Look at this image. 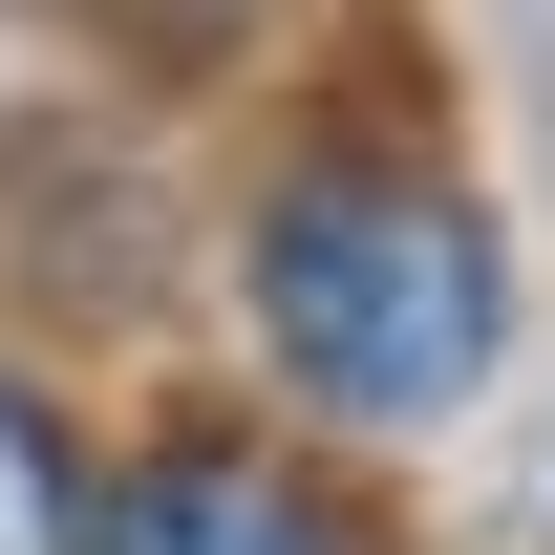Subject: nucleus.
<instances>
[{
    "mask_svg": "<svg viewBox=\"0 0 555 555\" xmlns=\"http://www.w3.org/2000/svg\"><path fill=\"white\" fill-rule=\"evenodd\" d=\"M107 555H343V513L278 491L257 449H171V470L107 491Z\"/></svg>",
    "mask_w": 555,
    "mask_h": 555,
    "instance_id": "f03ea898",
    "label": "nucleus"
},
{
    "mask_svg": "<svg viewBox=\"0 0 555 555\" xmlns=\"http://www.w3.org/2000/svg\"><path fill=\"white\" fill-rule=\"evenodd\" d=\"M257 321L299 363V406L343 427H427L491 385V321H513V278H491V214L427 193V171H299L257 214Z\"/></svg>",
    "mask_w": 555,
    "mask_h": 555,
    "instance_id": "f257e3e1",
    "label": "nucleus"
},
{
    "mask_svg": "<svg viewBox=\"0 0 555 555\" xmlns=\"http://www.w3.org/2000/svg\"><path fill=\"white\" fill-rule=\"evenodd\" d=\"M0 555H86V470H65V427L0 385Z\"/></svg>",
    "mask_w": 555,
    "mask_h": 555,
    "instance_id": "7ed1b4c3",
    "label": "nucleus"
}]
</instances>
